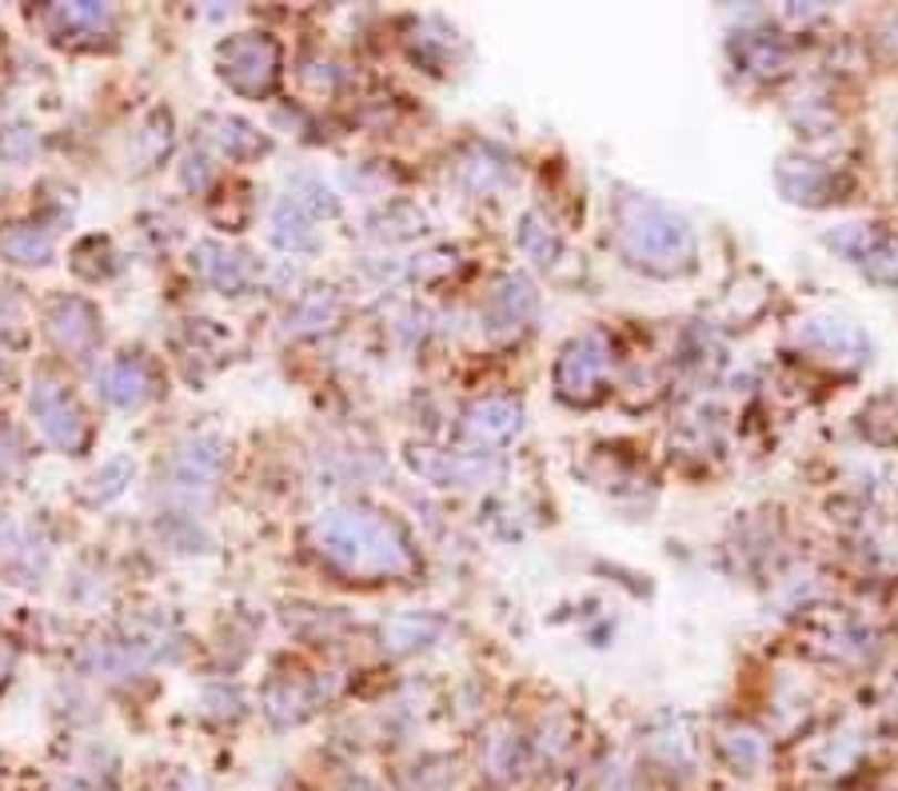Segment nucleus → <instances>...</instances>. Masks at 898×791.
I'll return each mask as SVG.
<instances>
[{
    "instance_id": "obj_1",
    "label": "nucleus",
    "mask_w": 898,
    "mask_h": 791,
    "mask_svg": "<svg viewBox=\"0 0 898 791\" xmlns=\"http://www.w3.org/2000/svg\"><path fill=\"white\" fill-rule=\"evenodd\" d=\"M319 551L344 571L379 576V571H404L411 564V551L396 524L379 520L371 511H328L316 524Z\"/></svg>"
},
{
    "instance_id": "obj_2",
    "label": "nucleus",
    "mask_w": 898,
    "mask_h": 791,
    "mask_svg": "<svg viewBox=\"0 0 898 791\" xmlns=\"http://www.w3.org/2000/svg\"><path fill=\"white\" fill-rule=\"evenodd\" d=\"M619 224H623L627 249L635 256H643V264H667V268H675V261H687L691 249H695L687 224L647 201H627Z\"/></svg>"
},
{
    "instance_id": "obj_3",
    "label": "nucleus",
    "mask_w": 898,
    "mask_h": 791,
    "mask_svg": "<svg viewBox=\"0 0 898 791\" xmlns=\"http://www.w3.org/2000/svg\"><path fill=\"white\" fill-rule=\"evenodd\" d=\"M276 69H279V49L264 32L232 37V41L220 49V72H224V81L236 92H248V97L268 92L272 81H276Z\"/></svg>"
},
{
    "instance_id": "obj_4",
    "label": "nucleus",
    "mask_w": 898,
    "mask_h": 791,
    "mask_svg": "<svg viewBox=\"0 0 898 791\" xmlns=\"http://www.w3.org/2000/svg\"><path fill=\"white\" fill-rule=\"evenodd\" d=\"M32 412H37L40 428H44V436H49L52 444H60V448H69V452L84 448L89 424H84L80 408L69 400V392L60 388V384L40 381L37 392H32Z\"/></svg>"
},
{
    "instance_id": "obj_5",
    "label": "nucleus",
    "mask_w": 898,
    "mask_h": 791,
    "mask_svg": "<svg viewBox=\"0 0 898 791\" xmlns=\"http://www.w3.org/2000/svg\"><path fill=\"white\" fill-rule=\"evenodd\" d=\"M603 368H608V348H603V341L599 336H583V341H575L568 352H563V361H559V392L563 396H571V400H588L591 392L599 388V381H603Z\"/></svg>"
},
{
    "instance_id": "obj_6",
    "label": "nucleus",
    "mask_w": 898,
    "mask_h": 791,
    "mask_svg": "<svg viewBox=\"0 0 898 791\" xmlns=\"http://www.w3.org/2000/svg\"><path fill=\"white\" fill-rule=\"evenodd\" d=\"M96 381H100V388H104V396L116 404H140L144 396H149V376H144V368H140L136 361L104 364V372H100Z\"/></svg>"
},
{
    "instance_id": "obj_7",
    "label": "nucleus",
    "mask_w": 898,
    "mask_h": 791,
    "mask_svg": "<svg viewBox=\"0 0 898 791\" xmlns=\"http://www.w3.org/2000/svg\"><path fill=\"white\" fill-rule=\"evenodd\" d=\"M76 304L80 301H64L57 304V312L49 316V332L57 336V344H64V348H89L92 341H96V316H92V308H84V316L80 321H72L76 316Z\"/></svg>"
},
{
    "instance_id": "obj_8",
    "label": "nucleus",
    "mask_w": 898,
    "mask_h": 791,
    "mask_svg": "<svg viewBox=\"0 0 898 791\" xmlns=\"http://www.w3.org/2000/svg\"><path fill=\"white\" fill-rule=\"evenodd\" d=\"M468 428L476 432L479 440H508L511 432L519 428V408H511L508 400H488L483 408L471 412Z\"/></svg>"
},
{
    "instance_id": "obj_9",
    "label": "nucleus",
    "mask_w": 898,
    "mask_h": 791,
    "mask_svg": "<svg viewBox=\"0 0 898 791\" xmlns=\"http://www.w3.org/2000/svg\"><path fill=\"white\" fill-rule=\"evenodd\" d=\"M49 236H40V232L32 229H9L4 236H0V252L9 256V261H20V264H40L44 256H49Z\"/></svg>"
},
{
    "instance_id": "obj_10",
    "label": "nucleus",
    "mask_w": 898,
    "mask_h": 791,
    "mask_svg": "<svg viewBox=\"0 0 898 791\" xmlns=\"http://www.w3.org/2000/svg\"><path fill=\"white\" fill-rule=\"evenodd\" d=\"M17 460H20V444H17V436L0 428V476H9V471L17 468Z\"/></svg>"
}]
</instances>
